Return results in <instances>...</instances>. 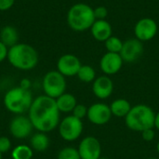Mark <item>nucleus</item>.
<instances>
[{
  "instance_id": "nucleus-1",
  "label": "nucleus",
  "mask_w": 159,
  "mask_h": 159,
  "mask_svg": "<svg viewBox=\"0 0 159 159\" xmlns=\"http://www.w3.org/2000/svg\"><path fill=\"white\" fill-rule=\"evenodd\" d=\"M29 119L34 128L40 132L48 133L58 128L61 120L55 99L41 95L34 99L29 109Z\"/></svg>"
},
{
  "instance_id": "nucleus-2",
  "label": "nucleus",
  "mask_w": 159,
  "mask_h": 159,
  "mask_svg": "<svg viewBox=\"0 0 159 159\" xmlns=\"http://www.w3.org/2000/svg\"><path fill=\"white\" fill-rule=\"evenodd\" d=\"M7 59L14 68L21 71H29L37 65L38 53L29 44L18 43L8 48Z\"/></svg>"
},
{
  "instance_id": "nucleus-3",
  "label": "nucleus",
  "mask_w": 159,
  "mask_h": 159,
  "mask_svg": "<svg viewBox=\"0 0 159 159\" xmlns=\"http://www.w3.org/2000/svg\"><path fill=\"white\" fill-rule=\"evenodd\" d=\"M66 20L68 26L75 32L90 30L96 20L94 8L85 3H76L69 8Z\"/></svg>"
},
{
  "instance_id": "nucleus-4",
  "label": "nucleus",
  "mask_w": 159,
  "mask_h": 159,
  "mask_svg": "<svg viewBox=\"0 0 159 159\" xmlns=\"http://www.w3.org/2000/svg\"><path fill=\"white\" fill-rule=\"evenodd\" d=\"M155 116L156 113L149 105L136 104L131 107L125 117V124L129 129L142 132L148 129H154Z\"/></svg>"
},
{
  "instance_id": "nucleus-5",
  "label": "nucleus",
  "mask_w": 159,
  "mask_h": 159,
  "mask_svg": "<svg viewBox=\"0 0 159 159\" xmlns=\"http://www.w3.org/2000/svg\"><path fill=\"white\" fill-rule=\"evenodd\" d=\"M33 101L34 99L31 91L23 89L20 86L9 89L3 99L7 110L15 115H21L28 112Z\"/></svg>"
},
{
  "instance_id": "nucleus-6",
  "label": "nucleus",
  "mask_w": 159,
  "mask_h": 159,
  "mask_svg": "<svg viewBox=\"0 0 159 159\" xmlns=\"http://www.w3.org/2000/svg\"><path fill=\"white\" fill-rule=\"evenodd\" d=\"M42 87L45 95L57 99L66 91L67 83L65 76L57 70L49 71L44 75Z\"/></svg>"
},
{
  "instance_id": "nucleus-7",
  "label": "nucleus",
  "mask_w": 159,
  "mask_h": 159,
  "mask_svg": "<svg viewBox=\"0 0 159 159\" xmlns=\"http://www.w3.org/2000/svg\"><path fill=\"white\" fill-rule=\"evenodd\" d=\"M58 128L61 138L65 142L71 143L80 138L83 133L84 125L81 119H78L73 115H70L61 120Z\"/></svg>"
},
{
  "instance_id": "nucleus-8",
  "label": "nucleus",
  "mask_w": 159,
  "mask_h": 159,
  "mask_svg": "<svg viewBox=\"0 0 159 159\" xmlns=\"http://www.w3.org/2000/svg\"><path fill=\"white\" fill-rule=\"evenodd\" d=\"M135 38L142 42H147L155 38L158 32V25L152 18H142L134 26Z\"/></svg>"
},
{
  "instance_id": "nucleus-9",
  "label": "nucleus",
  "mask_w": 159,
  "mask_h": 159,
  "mask_svg": "<svg viewBox=\"0 0 159 159\" xmlns=\"http://www.w3.org/2000/svg\"><path fill=\"white\" fill-rule=\"evenodd\" d=\"M110 105L104 102H95L88 107L87 118L95 126L106 125L112 118Z\"/></svg>"
},
{
  "instance_id": "nucleus-10",
  "label": "nucleus",
  "mask_w": 159,
  "mask_h": 159,
  "mask_svg": "<svg viewBox=\"0 0 159 159\" xmlns=\"http://www.w3.org/2000/svg\"><path fill=\"white\" fill-rule=\"evenodd\" d=\"M77 150L81 159H99L102 157V144L94 136L84 137Z\"/></svg>"
},
{
  "instance_id": "nucleus-11",
  "label": "nucleus",
  "mask_w": 159,
  "mask_h": 159,
  "mask_svg": "<svg viewBox=\"0 0 159 159\" xmlns=\"http://www.w3.org/2000/svg\"><path fill=\"white\" fill-rule=\"evenodd\" d=\"M144 51L143 42L137 38H130L123 42V47L120 51V56L124 62H135L137 61Z\"/></svg>"
},
{
  "instance_id": "nucleus-12",
  "label": "nucleus",
  "mask_w": 159,
  "mask_h": 159,
  "mask_svg": "<svg viewBox=\"0 0 159 159\" xmlns=\"http://www.w3.org/2000/svg\"><path fill=\"white\" fill-rule=\"evenodd\" d=\"M34 126L28 116L18 115L9 123V132L15 139H26L32 133Z\"/></svg>"
},
{
  "instance_id": "nucleus-13",
  "label": "nucleus",
  "mask_w": 159,
  "mask_h": 159,
  "mask_svg": "<svg viewBox=\"0 0 159 159\" xmlns=\"http://www.w3.org/2000/svg\"><path fill=\"white\" fill-rule=\"evenodd\" d=\"M81 65V61L77 56L68 53L59 58L57 61V71L65 77H71L77 75Z\"/></svg>"
},
{
  "instance_id": "nucleus-14",
  "label": "nucleus",
  "mask_w": 159,
  "mask_h": 159,
  "mask_svg": "<svg viewBox=\"0 0 159 159\" xmlns=\"http://www.w3.org/2000/svg\"><path fill=\"white\" fill-rule=\"evenodd\" d=\"M124 61L119 53L106 52L100 60V68L105 75H114L117 74L123 66Z\"/></svg>"
},
{
  "instance_id": "nucleus-15",
  "label": "nucleus",
  "mask_w": 159,
  "mask_h": 159,
  "mask_svg": "<svg viewBox=\"0 0 159 159\" xmlns=\"http://www.w3.org/2000/svg\"><path fill=\"white\" fill-rule=\"evenodd\" d=\"M114 91V82L108 75H100L92 82V92L100 100L108 99Z\"/></svg>"
},
{
  "instance_id": "nucleus-16",
  "label": "nucleus",
  "mask_w": 159,
  "mask_h": 159,
  "mask_svg": "<svg viewBox=\"0 0 159 159\" xmlns=\"http://www.w3.org/2000/svg\"><path fill=\"white\" fill-rule=\"evenodd\" d=\"M92 37L99 42H105L113 35V28L106 20H96L90 28Z\"/></svg>"
},
{
  "instance_id": "nucleus-17",
  "label": "nucleus",
  "mask_w": 159,
  "mask_h": 159,
  "mask_svg": "<svg viewBox=\"0 0 159 159\" xmlns=\"http://www.w3.org/2000/svg\"><path fill=\"white\" fill-rule=\"evenodd\" d=\"M131 107L132 105L130 104V102L127 99H124V98L116 99L110 104L112 116L116 117H119V118H122V117L125 118L127 115L129 114V112L130 111Z\"/></svg>"
},
{
  "instance_id": "nucleus-18",
  "label": "nucleus",
  "mask_w": 159,
  "mask_h": 159,
  "mask_svg": "<svg viewBox=\"0 0 159 159\" xmlns=\"http://www.w3.org/2000/svg\"><path fill=\"white\" fill-rule=\"evenodd\" d=\"M0 41L8 48L19 43L18 30L12 25H6L0 30Z\"/></svg>"
},
{
  "instance_id": "nucleus-19",
  "label": "nucleus",
  "mask_w": 159,
  "mask_h": 159,
  "mask_svg": "<svg viewBox=\"0 0 159 159\" xmlns=\"http://www.w3.org/2000/svg\"><path fill=\"white\" fill-rule=\"evenodd\" d=\"M55 101L57 107L61 113H72L74 108L77 104L76 98L73 94L67 92H64L62 95L55 99Z\"/></svg>"
},
{
  "instance_id": "nucleus-20",
  "label": "nucleus",
  "mask_w": 159,
  "mask_h": 159,
  "mask_svg": "<svg viewBox=\"0 0 159 159\" xmlns=\"http://www.w3.org/2000/svg\"><path fill=\"white\" fill-rule=\"evenodd\" d=\"M30 146L34 151L36 152H44L49 146V139L47 133L38 131L34 134L30 140Z\"/></svg>"
},
{
  "instance_id": "nucleus-21",
  "label": "nucleus",
  "mask_w": 159,
  "mask_h": 159,
  "mask_svg": "<svg viewBox=\"0 0 159 159\" xmlns=\"http://www.w3.org/2000/svg\"><path fill=\"white\" fill-rule=\"evenodd\" d=\"M76 76L81 82L84 83H92L97 77L95 69L89 64L81 65Z\"/></svg>"
},
{
  "instance_id": "nucleus-22",
  "label": "nucleus",
  "mask_w": 159,
  "mask_h": 159,
  "mask_svg": "<svg viewBox=\"0 0 159 159\" xmlns=\"http://www.w3.org/2000/svg\"><path fill=\"white\" fill-rule=\"evenodd\" d=\"M34 150L29 145L20 144L16 146L11 152L12 159H32Z\"/></svg>"
},
{
  "instance_id": "nucleus-23",
  "label": "nucleus",
  "mask_w": 159,
  "mask_h": 159,
  "mask_svg": "<svg viewBox=\"0 0 159 159\" xmlns=\"http://www.w3.org/2000/svg\"><path fill=\"white\" fill-rule=\"evenodd\" d=\"M123 42L124 41H122L119 37L112 35L104 42V47H105L107 52L120 53L122 47H123Z\"/></svg>"
},
{
  "instance_id": "nucleus-24",
  "label": "nucleus",
  "mask_w": 159,
  "mask_h": 159,
  "mask_svg": "<svg viewBox=\"0 0 159 159\" xmlns=\"http://www.w3.org/2000/svg\"><path fill=\"white\" fill-rule=\"evenodd\" d=\"M57 159H81L78 150L75 147H64L58 153Z\"/></svg>"
},
{
  "instance_id": "nucleus-25",
  "label": "nucleus",
  "mask_w": 159,
  "mask_h": 159,
  "mask_svg": "<svg viewBox=\"0 0 159 159\" xmlns=\"http://www.w3.org/2000/svg\"><path fill=\"white\" fill-rule=\"evenodd\" d=\"M72 115L74 116H75L76 118L78 119H83L85 117H87V115H88V107L84 104H81V103H77L76 106L74 108L73 112H72Z\"/></svg>"
},
{
  "instance_id": "nucleus-26",
  "label": "nucleus",
  "mask_w": 159,
  "mask_h": 159,
  "mask_svg": "<svg viewBox=\"0 0 159 159\" xmlns=\"http://www.w3.org/2000/svg\"><path fill=\"white\" fill-rule=\"evenodd\" d=\"M94 16L96 20H106L108 16V9L104 6H99L94 8Z\"/></svg>"
},
{
  "instance_id": "nucleus-27",
  "label": "nucleus",
  "mask_w": 159,
  "mask_h": 159,
  "mask_svg": "<svg viewBox=\"0 0 159 159\" xmlns=\"http://www.w3.org/2000/svg\"><path fill=\"white\" fill-rule=\"evenodd\" d=\"M11 148V142L7 137L1 136L0 137V153L3 155L8 152Z\"/></svg>"
},
{
  "instance_id": "nucleus-28",
  "label": "nucleus",
  "mask_w": 159,
  "mask_h": 159,
  "mask_svg": "<svg viewBox=\"0 0 159 159\" xmlns=\"http://www.w3.org/2000/svg\"><path fill=\"white\" fill-rule=\"evenodd\" d=\"M141 134H142L143 140L145 142H152V141H154V139L156 137V132H155L154 129H145V130L142 131Z\"/></svg>"
},
{
  "instance_id": "nucleus-29",
  "label": "nucleus",
  "mask_w": 159,
  "mask_h": 159,
  "mask_svg": "<svg viewBox=\"0 0 159 159\" xmlns=\"http://www.w3.org/2000/svg\"><path fill=\"white\" fill-rule=\"evenodd\" d=\"M16 0H0V11H6L10 9Z\"/></svg>"
},
{
  "instance_id": "nucleus-30",
  "label": "nucleus",
  "mask_w": 159,
  "mask_h": 159,
  "mask_svg": "<svg viewBox=\"0 0 159 159\" xmlns=\"http://www.w3.org/2000/svg\"><path fill=\"white\" fill-rule=\"evenodd\" d=\"M8 48L0 41V62L4 61L7 58Z\"/></svg>"
},
{
  "instance_id": "nucleus-31",
  "label": "nucleus",
  "mask_w": 159,
  "mask_h": 159,
  "mask_svg": "<svg viewBox=\"0 0 159 159\" xmlns=\"http://www.w3.org/2000/svg\"><path fill=\"white\" fill-rule=\"evenodd\" d=\"M20 87L23 89H28L30 90V88H31V81L30 79L28 78H23L20 80Z\"/></svg>"
},
{
  "instance_id": "nucleus-32",
  "label": "nucleus",
  "mask_w": 159,
  "mask_h": 159,
  "mask_svg": "<svg viewBox=\"0 0 159 159\" xmlns=\"http://www.w3.org/2000/svg\"><path fill=\"white\" fill-rule=\"evenodd\" d=\"M154 128L159 130V112L156 113L155 116V124H154Z\"/></svg>"
},
{
  "instance_id": "nucleus-33",
  "label": "nucleus",
  "mask_w": 159,
  "mask_h": 159,
  "mask_svg": "<svg viewBox=\"0 0 159 159\" xmlns=\"http://www.w3.org/2000/svg\"><path fill=\"white\" fill-rule=\"evenodd\" d=\"M157 152L158 153V155H159V141H158V143H157Z\"/></svg>"
},
{
  "instance_id": "nucleus-34",
  "label": "nucleus",
  "mask_w": 159,
  "mask_h": 159,
  "mask_svg": "<svg viewBox=\"0 0 159 159\" xmlns=\"http://www.w3.org/2000/svg\"><path fill=\"white\" fill-rule=\"evenodd\" d=\"M99 159H110V158H108V157H100Z\"/></svg>"
},
{
  "instance_id": "nucleus-35",
  "label": "nucleus",
  "mask_w": 159,
  "mask_h": 159,
  "mask_svg": "<svg viewBox=\"0 0 159 159\" xmlns=\"http://www.w3.org/2000/svg\"><path fill=\"white\" fill-rule=\"evenodd\" d=\"M148 159H157V158H156V157H150V158H148Z\"/></svg>"
},
{
  "instance_id": "nucleus-36",
  "label": "nucleus",
  "mask_w": 159,
  "mask_h": 159,
  "mask_svg": "<svg viewBox=\"0 0 159 159\" xmlns=\"http://www.w3.org/2000/svg\"><path fill=\"white\" fill-rule=\"evenodd\" d=\"M0 159H2V154L0 153Z\"/></svg>"
}]
</instances>
